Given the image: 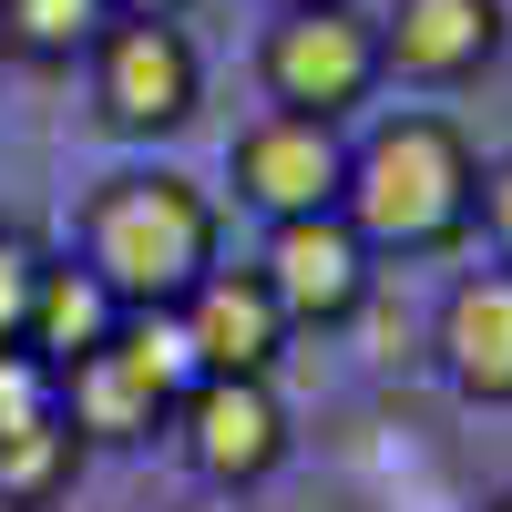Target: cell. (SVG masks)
Returning a JSON list of instances; mask_svg holds the SVG:
<instances>
[{
	"label": "cell",
	"mask_w": 512,
	"mask_h": 512,
	"mask_svg": "<svg viewBox=\"0 0 512 512\" xmlns=\"http://www.w3.org/2000/svg\"><path fill=\"white\" fill-rule=\"evenodd\" d=\"M72 256L123 297V308H175L205 267H226V216H216V195L195 175H175V164H123V175H103L82 195Z\"/></svg>",
	"instance_id": "2"
},
{
	"label": "cell",
	"mask_w": 512,
	"mask_h": 512,
	"mask_svg": "<svg viewBox=\"0 0 512 512\" xmlns=\"http://www.w3.org/2000/svg\"><path fill=\"white\" fill-rule=\"evenodd\" d=\"M175 328H185V349H195V379H277L287 338H297L256 267H205L175 297Z\"/></svg>",
	"instance_id": "10"
},
{
	"label": "cell",
	"mask_w": 512,
	"mask_h": 512,
	"mask_svg": "<svg viewBox=\"0 0 512 512\" xmlns=\"http://www.w3.org/2000/svg\"><path fill=\"white\" fill-rule=\"evenodd\" d=\"M226 185L236 205H256L267 226L287 216H328L349 195V123H318V113H256L246 134L226 144Z\"/></svg>",
	"instance_id": "7"
},
{
	"label": "cell",
	"mask_w": 512,
	"mask_h": 512,
	"mask_svg": "<svg viewBox=\"0 0 512 512\" xmlns=\"http://www.w3.org/2000/svg\"><path fill=\"white\" fill-rule=\"evenodd\" d=\"M379 21V72L410 93H461L502 62V0H390Z\"/></svg>",
	"instance_id": "9"
},
{
	"label": "cell",
	"mask_w": 512,
	"mask_h": 512,
	"mask_svg": "<svg viewBox=\"0 0 512 512\" xmlns=\"http://www.w3.org/2000/svg\"><path fill=\"white\" fill-rule=\"evenodd\" d=\"M31 287H41V246L21 226H0V349H21V318H31Z\"/></svg>",
	"instance_id": "15"
},
{
	"label": "cell",
	"mask_w": 512,
	"mask_h": 512,
	"mask_svg": "<svg viewBox=\"0 0 512 512\" xmlns=\"http://www.w3.org/2000/svg\"><path fill=\"white\" fill-rule=\"evenodd\" d=\"M123 318H134V308H123V297L93 277V267H82V256H41V287H31V318H21V349L41 359V369H72V359H93L103 349V338L123 328Z\"/></svg>",
	"instance_id": "12"
},
{
	"label": "cell",
	"mask_w": 512,
	"mask_h": 512,
	"mask_svg": "<svg viewBox=\"0 0 512 512\" xmlns=\"http://www.w3.org/2000/svg\"><path fill=\"white\" fill-rule=\"evenodd\" d=\"M492 512H512V492H502V502H492Z\"/></svg>",
	"instance_id": "21"
},
{
	"label": "cell",
	"mask_w": 512,
	"mask_h": 512,
	"mask_svg": "<svg viewBox=\"0 0 512 512\" xmlns=\"http://www.w3.org/2000/svg\"><path fill=\"white\" fill-rule=\"evenodd\" d=\"M482 205V154L451 113H379L349 134V195L338 216L359 226L369 256H451Z\"/></svg>",
	"instance_id": "1"
},
{
	"label": "cell",
	"mask_w": 512,
	"mask_h": 512,
	"mask_svg": "<svg viewBox=\"0 0 512 512\" xmlns=\"http://www.w3.org/2000/svg\"><path fill=\"white\" fill-rule=\"evenodd\" d=\"M431 359L472 410H512V267L451 277L441 318H431Z\"/></svg>",
	"instance_id": "11"
},
{
	"label": "cell",
	"mask_w": 512,
	"mask_h": 512,
	"mask_svg": "<svg viewBox=\"0 0 512 512\" xmlns=\"http://www.w3.org/2000/svg\"><path fill=\"white\" fill-rule=\"evenodd\" d=\"M164 441H175V461L205 482V492H256V482H277L287 472V400H277V379H195V390L175 400V420H164Z\"/></svg>",
	"instance_id": "6"
},
{
	"label": "cell",
	"mask_w": 512,
	"mask_h": 512,
	"mask_svg": "<svg viewBox=\"0 0 512 512\" xmlns=\"http://www.w3.org/2000/svg\"><path fill=\"white\" fill-rule=\"evenodd\" d=\"M113 31V0H0V62L21 72H72Z\"/></svg>",
	"instance_id": "14"
},
{
	"label": "cell",
	"mask_w": 512,
	"mask_h": 512,
	"mask_svg": "<svg viewBox=\"0 0 512 512\" xmlns=\"http://www.w3.org/2000/svg\"><path fill=\"white\" fill-rule=\"evenodd\" d=\"M277 11H349V0H277Z\"/></svg>",
	"instance_id": "19"
},
{
	"label": "cell",
	"mask_w": 512,
	"mask_h": 512,
	"mask_svg": "<svg viewBox=\"0 0 512 512\" xmlns=\"http://www.w3.org/2000/svg\"><path fill=\"white\" fill-rule=\"evenodd\" d=\"M185 390H195V349H185L175 308H134L93 359H72V369L52 379L62 420H72L93 451H134V441H154L164 420H175Z\"/></svg>",
	"instance_id": "3"
},
{
	"label": "cell",
	"mask_w": 512,
	"mask_h": 512,
	"mask_svg": "<svg viewBox=\"0 0 512 512\" xmlns=\"http://www.w3.org/2000/svg\"><path fill=\"white\" fill-rule=\"evenodd\" d=\"M52 410V369H41L31 349H0V431H21V420Z\"/></svg>",
	"instance_id": "16"
},
{
	"label": "cell",
	"mask_w": 512,
	"mask_h": 512,
	"mask_svg": "<svg viewBox=\"0 0 512 512\" xmlns=\"http://www.w3.org/2000/svg\"><path fill=\"white\" fill-rule=\"evenodd\" d=\"M82 93H93V123L123 144H164L185 134L205 103V52L185 41V21H123L82 52Z\"/></svg>",
	"instance_id": "4"
},
{
	"label": "cell",
	"mask_w": 512,
	"mask_h": 512,
	"mask_svg": "<svg viewBox=\"0 0 512 512\" xmlns=\"http://www.w3.org/2000/svg\"><path fill=\"white\" fill-rule=\"evenodd\" d=\"M113 11H123V21H185L195 0H113Z\"/></svg>",
	"instance_id": "18"
},
{
	"label": "cell",
	"mask_w": 512,
	"mask_h": 512,
	"mask_svg": "<svg viewBox=\"0 0 512 512\" xmlns=\"http://www.w3.org/2000/svg\"><path fill=\"white\" fill-rule=\"evenodd\" d=\"M256 277H267V297L287 308V328L308 338V328H349L369 308V287H379V256L359 246V226L338 216H287L267 226V246H256Z\"/></svg>",
	"instance_id": "8"
},
{
	"label": "cell",
	"mask_w": 512,
	"mask_h": 512,
	"mask_svg": "<svg viewBox=\"0 0 512 512\" xmlns=\"http://www.w3.org/2000/svg\"><path fill=\"white\" fill-rule=\"evenodd\" d=\"M472 236L492 246V267H512V154L482 164V205H472Z\"/></svg>",
	"instance_id": "17"
},
{
	"label": "cell",
	"mask_w": 512,
	"mask_h": 512,
	"mask_svg": "<svg viewBox=\"0 0 512 512\" xmlns=\"http://www.w3.org/2000/svg\"><path fill=\"white\" fill-rule=\"evenodd\" d=\"M205 512H236V502H226V492H216V502H205Z\"/></svg>",
	"instance_id": "20"
},
{
	"label": "cell",
	"mask_w": 512,
	"mask_h": 512,
	"mask_svg": "<svg viewBox=\"0 0 512 512\" xmlns=\"http://www.w3.org/2000/svg\"><path fill=\"white\" fill-rule=\"evenodd\" d=\"M82 461H93V441L62 420V400L41 420H21V431H0V512H62Z\"/></svg>",
	"instance_id": "13"
},
{
	"label": "cell",
	"mask_w": 512,
	"mask_h": 512,
	"mask_svg": "<svg viewBox=\"0 0 512 512\" xmlns=\"http://www.w3.org/2000/svg\"><path fill=\"white\" fill-rule=\"evenodd\" d=\"M379 21L359 11H277L256 41V93L267 113H318V123H359V103L379 93Z\"/></svg>",
	"instance_id": "5"
}]
</instances>
